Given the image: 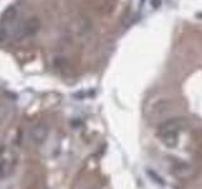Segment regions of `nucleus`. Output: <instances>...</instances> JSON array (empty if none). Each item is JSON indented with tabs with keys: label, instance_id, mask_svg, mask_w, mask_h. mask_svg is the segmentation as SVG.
<instances>
[{
	"label": "nucleus",
	"instance_id": "nucleus-1",
	"mask_svg": "<svg viewBox=\"0 0 202 189\" xmlns=\"http://www.w3.org/2000/svg\"><path fill=\"white\" fill-rule=\"evenodd\" d=\"M182 119H169L162 122L158 127V136L162 143L168 148H174L178 143V132L182 127Z\"/></svg>",
	"mask_w": 202,
	"mask_h": 189
},
{
	"label": "nucleus",
	"instance_id": "nucleus-2",
	"mask_svg": "<svg viewBox=\"0 0 202 189\" xmlns=\"http://www.w3.org/2000/svg\"><path fill=\"white\" fill-rule=\"evenodd\" d=\"M48 136V127L44 124H35L29 131V138L34 144H42Z\"/></svg>",
	"mask_w": 202,
	"mask_h": 189
},
{
	"label": "nucleus",
	"instance_id": "nucleus-3",
	"mask_svg": "<svg viewBox=\"0 0 202 189\" xmlns=\"http://www.w3.org/2000/svg\"><path fill=\"white\" fill-rule=\"evenodd\" d=\"M169 111H171V102L169 101H159L152 107L150 116H152L153 119H159V117L166 116Z\"/></svg>",
	"mask_w": 202,
	"mask_h": 189
},
{
	"label": "nucleus",
	"instance_id": "nucleus-4",
	"mask_svg": "<svg viewBox=\"0 0 202 189\" xmlns=\"http://www.w3.org/2000/svg\"><path fill=\"white\" fill-rule=\"evenodd\" d=\"M38 28H39V20L35 18H32L28 22H25L23 30H24L25 35H30V34H33V33H35L38 30Z\"/></svg>",
	"mask_w": 202,
	"mask_h": 189
},
{
	"label": "nucleus",
	"instance_id": "nucleus-5",
	"mask_svg": "<svg viewBox=\"0 0 202 189\" xmlns=\"http://www.w3.org/2000/svg\"><path fill=\"white\" fill-rule=\"evenodd\" d=\"M161 4H162L161 0H150V5H152L154 9L159 8V6H161Z\"/></svg>",
	"mask_w": 202,
	"mask_h": 189
},
{
	"label": "nucleus",
	"instance_id": "nucleus-6",
	"mask_svg": "<svg viewBox=\"0 0 202 189\" xmlns=\"http://www.w3.org/2000/svg\"><path fill=\"white\" fill-rule=\"evenodd\" d=\"M198 17H202V13H200V14H198Z\"/></svg>",
	"mask_w": 202,
	"mask_h": 189
}]
</instances>
